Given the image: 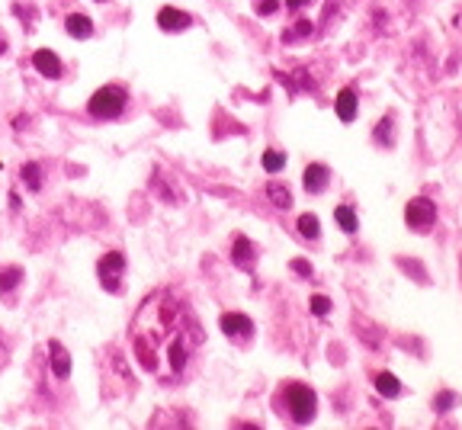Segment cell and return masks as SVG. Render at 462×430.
Here are the masks:
<instances>
[{
    "instance_id": "30bf717a",
    "label": "cell",
    "mask_w": 462,
    "mask_h": 430,
    "mask_svg": "<svg viewBox=\"0 0 462 430\" xmlns=\"http://www.w3.org/2000/svg\"><path fill=\"white\" fill-rule=\"evenodd\" d=\"M48 354H52V369H55L58 379H68L71 376V356H68V350L58 340H52L48 344Z\"/></svg>"
},
{
    "instance_id": "5bb4252c",
    "label": "cell",
    "mask_w": 462,
    "mask_h": 430,
    "mask_svg": "<svg viewBox=\"0 0 462 430\" xmlns=\"http://www.w3.org/2000/svg\"><path fill=\"white\" fill-rule=\"evenodd\" d=\"M19 180H23L29 190H42V167L29 161V164H23V167H19Z\"/></svg>"
},
{
    "instance_id": "277c9868",
    "label": "cell",
    "mask_w": 462,
    "mask_h": 430,
    "mask_svg": "<svg viewBox=\"0 0 462 430\" xmlns=\"http://www.w3.org/2000/svg\"><path fill=\"white\" fill-rule=\"evenodd\" d=\"M97 273H100V283L106 286V292H119L122 273H125V257L119 251L103 254L100 263H97Z\"/></svg>"
},
{
    "instance_id": "cb8c5ba5",
    "label": "cell",
    "mask_w": 462,
    "mask_h": 430,
    "mask_svg": "<svg viewBox=\"0 0 462 430\" xmlns=\"http://www.w3.org/2000/svg\"><path fill=\"white\" fill-rule=\"evenodd\" d=\"M308 32H312V23H308V19H299V23H296V29H292V32H286V39L308 36Z\"/></svg>"
},
{
    "instance_id": "9c48e42d",
    "label": "cell",
    "mask_w": 462,
    "mask_h": 430,
    "mask_svg": "<svg viewBox=\"0 0 462 430\" xmlns=\"http://www.w3.org/2000/svg\"><path fill=\"white\" fill-rule=\"evenodd\" d=\"M32 65L42 77H61V61H58L55 52H48V48H39L36 55H32Z\"/></svg>"
},
{
    "instance_id": "3957f363",
    "label": "cell",
    "mask_w": 462,
    "mask_h": 430,
    "mask_svg": "<svg viewBox=\"0 0 462 430\" xmlns=\"http://www.w3.org/2000/svg\"><path fill=\"white\" fill-rule=\"evenodd\" d=\"M125 103H129V96H125L122 87H103V90H97L90 96L87 110H90L93 119H116V116L125 112Z\"/></svg>"
},
{
    "instance_id": "6da1fadb",
    "label": "cell",
    "mask_w": 462,
    "mask_h": 430,
    "mask_svg": "<svg viewBox=\"0 0 462 430\" xmlns=\"http://www.w3.org/2000/svg\"><path fill=\"white\" fill-rule=\"evenodd\" d=\"M203 340L193 311L174 292L148 296L132 321V354L161 382H174Z\"/></svg>"
},
{
    "instance_id": "ac0fdd59",
    "label": "cell",
    "mask_w": 462,
    "mask_h": 430,
    "mask_svg": "<svg viewBox=\"0 0 462 430\" xmlns=\"http://www.w3.org/2000/svg\"><path fill=\"white\" fill-rule=\"evenodd\" d=\"M299 234L302 238H308V241H314L318 234H321V225H318V215H312V212H305L302 218H299Z\"/></svg>"
},
{
    "instance_id": "7c38bea8",
    "label": "cell",
    "mask_w": 462,
    "mask_h": 430,
    "mask_svg": "<svg viewBox=\"0 0 462 430\" xmlns=\"http://www.w3.org/2000/svg\"><path fill=\"white\" fill-rule=\"evenodd\" d=\"M65 26H68V36L87 39V36L93 32V19H90V17H83V13H71V17L65 19Z\"/></svg>"
},
{
    "instance_id": "4fadbf2b",
    "label": "cell",
    "mask_w": 462,
    "mask_h": 430,
    "mask_svg": "<svg viewBox=\"0 0 462 430\" xmlns=\"http://www.w3.org/2000/svg\"><path fill=\"white\" fill-rule=\"evenodd\" d=\"M231 257H234V263H238L241 270H250V263H254V244L241 234L238 241H234V254Z\"/></svg>"
},
{
    "instance_id": "7402d4cb",
    "label": "cell",
    "mask_w": 462,
    "mask_h": 430,
    "mask_svg": "<svg viewBox=\"0 0 462 430\" xmlns=\"http://www.w3.org/2000/svg\"><path fill=\"white\" fill-rule=\"evenodd\" d=\"M376 141H379V145L382 141H385V145L392 141V119H382L379 125H376Z\"/></svg>"
},
{
    "instance_id": "603a6c76",
    "label": "cell",
    "mask_w": 462,
    "mask_h": 430,
    "mask_svg": "<svg viewBox=\"0 0 462 430\" xmlns=\"http://www.w3.org/2000/svg\"><path fill=\"white\" fill-rule=\"evenodd\" d=\"M312 311H314V315H328V311H331V299H328V296H314Z\"/></svg>"
},
{
    "instance_id": "d4e9b609",
    "label": "cell",
    "mask_w": 462,
    "mask_h": 430,
    "mask_svg": "<svg viewBox=\"0 0 462 430\" xmlns=\"http://www.w3.org/2000/svg\"><path fill=\"white\" fill-rule=\"evenodd\" d=\"M453 402H456V395H453V392H443V395H440V398L434 402V408H436V411H443V408H450Z\"/></svg>"
},
{
    "instance_id": "ffe728a7",
    "label": "cell",
    "mask_w": 462,
    "mask_h": 430,
    "mask_svg": "<svg viewBox=\"0 0 462 430\" xmlns=\"http://www.w3.org/2000/svg\"><path fill=\"white\" fill-rule=\"evenodd\" d=\"M19 283H23V270L19 267H7L0 273V292H13Z\"/></svg>"
},
{
    "instance_id": "ba28073f",
    "label": "cell",
    "mask_w": 462,
    "mask_h": 430,
    "mask_svg": "<svg viewBox=\"0 0 462 430\" xmlns=\"http://www.w3.org/2000/svg\"><path fill=\"white\" fill-rule=\"evenodd\" d=\"M328 180H331V170L324 167V164H308L305 174H302V187H305L308 193H324Z\"/></svg>"
},
{
    "instance_id": "52a82bcc",
    "label": "cell",
    "mask_w": 462,
    "mask_h": 430,
    "mask_svg": "<svg viewBox=\"0 0 462 430\" xmlns=\"http://www.w3.org/2000/svg\"><path fill=\"white\" fill-rule=\"evenodd\" d=\"M190 23H193L190 13H183V10H177V7H161V13H157V26L164 29V32H183Z\"/></svg>"
},
{
    "instance_id": "4316f807",
    "label": "cell",
    "mask_w": 462,
    "mask_h": 430,
    "mask_svg": "<svg viewBox=\"0 0 462 430\" xmlns=\"http://www.w3.org/2000/svg\"><path fill=\"white\" fill-rule=\"evenodd\" d=\"M305 3H314V0H286V7H289V10H302Z\"/></svg>"
},
{
    "instance_id": "8fae6325",
    "label": "cell",
    "mask_w": 462,
    "mask_h": 430,
    "mask_svg": "<svg viewBox=\"0 0 462 430\" xmlns=\"http://www.w3.org/2000/svg\"><path fill=\"white\" fill-rule=\"evenodd\" d=\"M337 116H341L343 122H353L356 119V94H353L350 87H343L341 94H337Z\"/></svg>"
},
{
    "instance_id": "e0dca14e",
    "label": "cell",
    "mask_w": 462,
    "mask_h": 430,
    "mask_svg": "<svg viewBox=\"0 0 462 430\" xmlns=\"http://www.w3.org/2000/svg\"><path fill=\"white\" fill-rule=\"evenodd\" d=\"M334 218L347 234H356V215H353V206H337L334 209Z\"/></svg>"
},
{
    "instance_id": "d6986e66",
    "label": "cell",
    "mask_w": 462,
    "mask_h": 430,
    "mask_svg": "<svg viewBox=\"0 0 462 430\" xmlns=\"http://www.w3.org/2000/svg\"><path fill=\"white\" fill-rule=\"evenodd\" d=\"M283 167H286V154H283V151H277V148L263 151V170H267V174H279Z\"/></svg>"
},
{
    "instance_id": "44dd1931",
    "label": "cell",
    "mask_w": 462,
    "mask_h": 430,
    "mask_svg": "<svg viewBox=\"0 0 462 430\" xmlns=\"http://www.w3.org/2000/svg\"><path fill=\"white\" fill-rule=\"evenodd\" d=\"M254 10L263 13V17H273V13L279 10V0H254Z\"/></svg>"
},
{
    "instance_id": "2e32d148",
    "label": "cell",
    "mask_w": 462,
    "mask_h": 430,
    "mask_svg": "<svg viewBox=\"0 0 462 430\" xmlns=\"http://www.w3.org/2000/svg\"><path fill=\"white\" fill-rule=\"evenodd\" d=\"M267 196L273 199V206H277V209H289V206H292V193H289L283 183H277V180L267 187Z\"/></svg>"
},
{
    "instance_id": "83f0119b",
    "label": "cell",
    "mask_w": 462,
    "mask_h": 430,
    "mask_svg": "<svg viewBox=\"0 0 462 430\" xmlns=\"http://www.w3.org/2000/svg\"><path fill=\"white\" fill-rule=\"evenodd\" d=\"M7 52V39H3V32H0V55Z\"/></svg>"
},
{
    "instance_id": "484cf974",
    "label": "cell",
    "mask_w": 462,
    "mask_h": 430,
    "mask_svg": "<svg viewBox=\"0 0 462 430\" xmlns=\"http://www.w3.org/2000/svg\"><path fill=\"white\" fill-rule=\"evenodd\" d=\"M292 270H296L299 276H312V263H305V260H292Z\"/></svg>"
},
{
    "instance_id": "5b68a950",
    "label": "cell",
    "mask_w": 462,
    "mask_h": 430,
    "mask_svg": "<svg viewBox=\"0 0 462 430\" xmlns=\"http://www.w3.org/2000/svg\"><path fill=\"white\" fill-rule=\"evenodd\" d=\"M434 218H436V206L427 196H414L405 206V222L411 225V228H417V232H427V228L434 225Z\"/></svg>"
},
{
    "instance_id": "7a4b0ae2",
    "label": "cell",
    "mask_w": 462,
    "mask_h": 430,
    "mask_svg": "<svg viewBox=\"0 0 462 430\" xmlns=\"http://www.w3.org/2000/svg\"><path fill=\"white\" fill-rule=\"evenodd\" d=\"M279 405H286V414L296 424H308L314 418L318 398H314V392L308 389V385L292 382V385H286V389H283V395H279Z\"/></svg>"
},
{
    "instance_id": "f1b7e54d",
    "label": "cell",
    "mask_w": 462,
    "mask_h": 430,
    "mask_svg": "<svg viewBox=\"0 0 462 430\" xmlns=\"http://www.w3.org/2000/svg\"><path fill=\"white\" fill-rule=\"evenodd\" d=\"M100 3H103V0H100Z\"/></svg>"
},
{
    "instance_id": "9a60e30c",
    "label": "cell",
    "mask_w": 462,
    "mask_h": 430,
    "mask_svg": "<svg viewBox=\"0 0 462 430\" xmlns=\"http://www.w3.org/2000/svg\"><path fill=\"white\" fill-rule=\"evenodd\" d=\"M376 389H379V395H385V398H398L401 382H398L392 373H379V376H376Z\"/></svg>"
},
{
    "instance_id": "8992f818",
    "label": "cell",
    "mask_w": 462,
    "mask_h": 430,
    "mask_svg": "<svg viewBox=\"0 0 462 430\" xmlns=\"http://www.w3.org/2000/svg\"><path fill=\"white\" fill-rule=\"evenodd\" d=\"M219 325H222V331L228 337H241V340L254 334V321H250L248 315H241V311H225Z\"/></svg>"
}]
</instances>
